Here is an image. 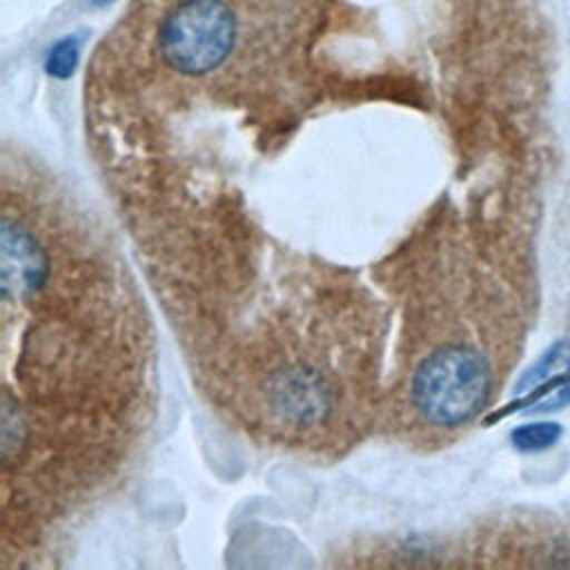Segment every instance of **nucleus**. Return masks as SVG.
<instances>
[{
  "label": "nucleus",
  "instance_id": "f257e3e1",
  "mask_svg": "<svg viewBox=\"0 0 570 570\" xmlns=\"http://www.w3.org/2000/svg\"><path fill=\"white\" fill-rule=\"evenodd\" d=\"M494 370L488 354L470 343H448L425 356L412 374L414 412L436 430L472 421L490 401Z\"/></svg>",
  "mask_w": 570,
  "mask_h": 570
},
{
  "label": "nucleus",
  "instance_id": "f03ea898",
  "mask_svg": "<svg viewBox=\"0 0 570 570\" xmlns=\"http://www.w3.org/2000/svg\"><path fill=\"white\" fill-rule=\"evenodd\" d=\"M517 394L537 412L563 407L570 401V341L554 343L519 381Z\"/></svg>",
  "mask_w": 570,
  "mask_h": 570
},
{
  "label": "nucleus",
  "instance_id": "7ed1b4c3",
  "mask_svg": "<svg viewBox=\"0 0 570 570\" xmlns=\"http://www.w3.org/2000/svg\"><path fill=\"white\" fill-rule=\"evenodd\" d=\"M561 436V428L557 423H530V425H519L517 430H512L510 439L514 443V448L525 450V452H534V450H543L550 448L552 443H557Z\"/></svg>",
  "mask_w": 570,
  "mask_h": 570
},
{
  "label": "nucleus",
  "instance_id": "20e7f679",
  "mask_svg": "<svg viewBox=\"0 0 570 570\" xmlns=\"http://www.w3.org/2000/svg\"><path fill=\"white\" fill-rule=\"evenodd\" d=\"M80 58V42L73 36L60 38L47 53L45 60V69L47 73H51L53 78H69L78 65Z\"/></svg>",
  "mask_w": 570,
  "mask_h": 570
},
{
  "label": "nucleus",
  "instance_id": "39448f33",
  "mask_svg": "<svg viewBox=\"0 0 570 570\" xmlns=\"http://www.w3.org/2000/svg\"><path fill=\"white\" fill-rule=\"evenodd\" d=\"M94 4H105V2H111V0H91Z\"/></svg>",
  "mask_w": 570,
  "mask_h": 570
}]
</instances>
